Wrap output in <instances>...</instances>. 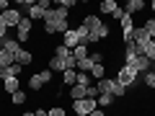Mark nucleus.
I'll use <instances>...</instances> for the list:
<instances>
[{"mask_svg":"<svg viewBox=\"0 0 155 116\" xmlns=\"http://www.w3.org/2000/svg\"><path fill=\"white\" fill-rule=\"evenodd\" d=\"M16 5H18V11H21V8H31V5H34V0H18Z\"/></svg>","mask_w":155,"mask_h":116,"instance_id":"33","label":"nucleus"},{"mask_svg":"<svg viewBox=\"0 0 155 116\" xmlns=\"http://www.w3.org/2000/svg\"><path fill=\"white\" fill-rule=\"evenodd\" d=\"M88 54H91V49H88V44H78L75 49H72V57H75L78 62H80V60H85V57H88Z\"/></svg>","mask_w":155,"mask_h":116,"instance_id":"19","label":"nucleus"},{"mask_svg":"<svg viewBox=\"0 0 155 116\" xmlns=\"http://www.w3.org/2000/svg\"><path fill=\"white\" fill-rule=\"evenodd\" d=\"M75 31H78V39H80V44H88V28H85V26H78Z\"/></svg>","mask_w":155,"mask_h":116,"instance_id":"29","label":"nucleus"},{"mask_svg":"<svg viewBox=\"0 0 155 116\" xmlns=\"http://www.w3.org/2000/svg\"><path fill=\"white\" fill-rule=\"evenodd\" d=\"M0 52H3V44H0Z\"/></svg>","mask_w":155,"mask_h":116,"instance_id":"42","label":"nucleus"},{"mask_svg":"<svg viewBox=\"0 0 155 116\" xmlns=\"http://www.w3.org/2000/svg\"><path fill=\"white\" fill-rule=\"evenodd\" d=\"M106 36H109V26L101 21L98 26H93L88 31V44H93V41H98V39H106Z\"/></svg>","mask_w":155,"mask_h":116,"instance_id":"8","label":"nucleus"},{"mask_svg":"<svg viewBox=\"0 0 155 116\" xmlns=\"http://www.w3.org/2000/svg\"><path fill=\"white\" fill-rule=\"evenodd\" d=\"M124 65H127L129 70H134L137 75H147L150 67H153V62H150L145 54H137V57H129V60H124Z\"/></svg>","mask_w":155,"mask_h":116,"instance_id":"2","label":"nucleus"},{"mask_svg":"<svg viewBox=\"0 0 155 116\" xmlns=\"http://www.w3.org/2000/svg\"><path fill=\"white\" fill-rule=\"evenodd\" d=\"M116 8H119V5H116L114 0H104V3L98 5V11H101V13H114Z\"/></svg>","mask_w":155,"mask_h":116,"instance_id":"23","label":"nucleus"},{"mask_svg":"<svg viewBox=\"0 0 155 116\" xmlns=\"http://www.w3.org/2000/svg\"><path fill=\"white\" fill-rule=\"evenodd\" d=\"M62 44H65L67 49H75V47L80 44V39H78V31H75V28H70L67 34H62Z\"/></svg>","mask_w":155,"mask_h":116,"instance_id":"10","label":"nucleus"},{"mask_svg":"<svg viewBox=\"0 0 155 116\" xmlns=\"http://www.w3.org/2000/svg\"><path fill=\"white\" fill-rule=\"evenodd\" d=\"M8 8H11V3H8V0H0V13H5Z\"/></svg>","mask_w":155,"mask_h":116,"instance_id":"37","label":"nucleus"},{"mask_svg":"<svg viewBox=\"0 0 155 116\" xmlns=\"http://www.w3.org/2000/svg\"><path fill=\"white\" fill-rule=\"evenodd\" d=\"M0 44H3V49H5V52H11V54H16V52L21 49V41H18V39H13V36H5Z\"/></svg>","mask_w":155,"mask_h":116,"instance_id":"11","label":"nucleus"},{"mask_svg":"<svg viewBox=\"0 0 155 116\" xmlns=\"http://www.w3.org/2000/svg\"><path fill=\"white\" fill-rule=\"evenodd\" d=\"M142 83L147 85V88L155 90V72H147V75H142Z\"/></svg>","mask_w":155,"mask_h":116,"instance_id":"31","label":"nucleus"},{"mask_svg":"<svg viewBox=\"0 0 155 116\" xmlns=\"http://www.w3.org/2000/svg\"><path fill=\"white\" fill-rule=\"evenodd\" d=\"M0 21L5 23L8 28H16L18 23L23 21V16H21V11H18V8H8L5 13H0Z\"/></svg>","mask_w":155,"mask_h":116,"instance_id":"7","label":"nucleus"},{"mask_svg":"<svg viewBox=\"0 0 155 116\" xmlns=\"http://www.w3.org/2000/svg\"><path fill=\"white\" fill-rule=\"evenodd\" d=\"M91 116H106V111H101V108H96V111H91Z\"/></svg>","mask_w":155,"mask_h":116,"instance_id":"39","label":"nucleus"},{"mask_svg":"<svg viewBox=\"0 0 155 116\" xmlns=\"http://www.w3.org/2000/svg\"><path fill=\"white\" fill-rule=\"evenodd\" d=\"M78 85H85V88H91V75H88V72H78Z\"/></svg>","mask_w":155,"mask_h":116,"instance_id":"30","label":"nucleus"},{"mask_svg":"<svg viewBox=\"0 0 155 116\" xmlns=\"http://www.w3.org/2000/svg\"><path fill=\"white\" fill-rule=\"evenodd\" d=\"M67 60H70V57H67ZM67 60H60V57H52V60H49V67H47V70H52V72H54V70L65 72V70H67Z\"/></svg>","mask_w":155,"mask_h":116,"instance_id":"15","label":"nucleus"},{"mask_svg":"<svg viewBox=\"0 0 155 116\" xmlns=\"http://www.w3.org/2000/svg\"><path fill=\"white\" fill-rule=\"evenodd\" d=\"M70 98H72V101H83V98H88V88L75 83V85L70 88Z\"/></svg>","mask_w":155,"mask_h":116,"instance_id":"12","label":"nucleus"},{"mask_svg":"<svg viewBox=\"0 0 155 116\" xmlns=\"http://www.w3.org/2000/svg\"><path fill=\"white\" fill-rule=\"evenodd\" d=\"M21 70H23V67L16 62V65L5 67V70H0V80H8V77H18V75H21Z\"/></svg>","mask_w":155,"mask_h":116,"instance_id":"13","label":"nucleus"},{"mask_svg":"<svg viewBox=\"0 0 155 116\" xmlns=\"http://www.w3.org/2000/svg\"><path fill=\"white\" fill-rule=\"evenodd\" d=\"M11 101H13V106H23V103H26V93H23V90H18V93L11 95Z\"/></svg>","mask_w":155,"mask_h":116,"instance_id":"27","label":"nucleus"},{"mask_svg":"<svg viewBox=\"0 0 155 116\" xmlns=\"http://www.w3.org/2000/svg\"><path fill=\"white\" fill-rule=\"evenodd\" d=\"M96 88H98V93H109V95H114V98H122V95L127 93V88H122L114 77H104V80H98Z\"/></svg>","mask_w":155,"mask_h":116,"instance_id":"1","label":"nucleus"},{"mask_svg":"<svg viewBox=\"0 0 155 116\" xmlns=\"http://www.w3.org/2000/svg\"><path fill=\"white\" fill-rule=\"evenodd\" d=\"M57 5H62V8H72V5H75V0H60Z\"/></svg>","mask_w":155,"mask_h":116,"instance_id":"36","label":"nucleus"},{"mask_svg":"<svg viewBox=\"0 0 155 116\" xmlns=\"http://www.w3.org/2000/svg\"><path fill=\"white\" fill-rule=\"evenodd\" d=\"M114 80H116L119 85H122V88H129V85H134V83H137V72H134V70H129L127 65H122V67H119V75H116Z\"/></svg>","mask_w":155,"mask_h":116,"instance_id":"4","label":"nucleus"},{"mask_svg":"<svg viewBox=\"0 0 155 116\" xmlns=\"http://www.w3.org/2000/svg\"><path fill=\"white\" fill-rule=\"evenodd\" d=\"M3 88L13 95V93H18V90H21V83H18V77H8V80H3Z\"/></svg>","mask_w":155,"mask_h":116,"instance_id":"16","label":"nucleus"},{"mask_svg":"<svg viewBox=\"0 0 155 116\" xmlns=\"http://www.w3.org/2000/svg\"><path fill=\"white\" fill-rule=\"evenodd\" d=\"M23 116H36V114H34V111H23Z\"/></svg>","mask_w":155,"mask_h":116,"instance_id":"40","label":"nucleus"},{"mask_svg":"<svg viewBox=\"0 0 155 116\" xmlns=\"http://www.w3.org/2000/svg\"><path fill=\"white\" fill-rule=\"evenodd\" d=\"M47 11H49V0H34V5L28 8V18L31 21H44V16H47Z\"/></svg>","mask_w":155,"mask_h":116,"instance_id":"5","label":"nucleus"},{"mask_svg":"<svg viewBox=\"0 0 155 116\" xmlns=\"http://www.w3.org/2000/svg\"><path fill=\"white\" fill-rule=\"evenodd\" d=\"M0 70H3V67H0Z\"/></svg>","mask_w":155,"mask_h":116,"instance_id":"43","label":"nucleus"},{"mask_svg":"<svg viewBox=\"0 0 155 116\" xmlns=\"http://www.w3.org/2000/svg\"><path fill=\"white\" fill-rule=\"evenodd\" d=\"M28 36H31V18H23V21L16 26V39L18 41H26Z\"/></svg>","mask_w":155,"mask_h":116,"instance_id":"9","label":"nucleus"},{"mask_svg":"<svg viewBox=\"0 0 155 116\" xmlns=\"http://www.w3.org/2000/svg\"><path fill=\"white\" fill-rule=\"evenodd\" d=\"M91 77H96V83L106 77V67H104V62H101V65H93V70H91Z\"/></svg>","mask_w":155,"mask_h":116,"instance_id":"22","label":"nucleus"},{"mask_svg":"<svg viewBox=\"0 0 155 116\" xmlns=\"http://www.w3.org/2000/svg\"><path fill=\"white\" fill-rule=\"evenodd\" d=\"M78 72H88L91 75V70H93V60H91V57H85V60H80L78 62V67H75Z\"/></svg>","mask_w":155,"mask_h":116,"instance_id":"21","label":"nucleus"},{"mask_svg":"<svg viewBox=\"0 0 155 116\" xmlns=\"http://www.w3.org/2000/svg\"><path fill=\"white\" fill-rule=\"evenodd\" d=\"M34 114H36V116H49V111H44V108H36Z\"/></svg>","mask_w":155,"mask_h":116,"instance_id":"38","label":"nucleus"},{"mask_svg":"<svg viewBox=\"0 0 155 116\" xmlns=\"http://www.w3.org/2000/svg\"><path fill=\"white\" fill-rule=\"evenodd\" d=\"M8 36V26H5V23H3V21H0V41H3V39H5Z\"/></svg>","mask_w":155,"mask_h":116,"instance_id":"35","label":"nucleus"},{"mask_svg":"<svg viewBox=\"0 0 155 116\" xmlns=\"http://www.w3.org/2000/svg\"><path fill=\"white\" fill-rule=\"evenodd\" d=\"M62 83L65 85H75L78 83V70H65L62 72Z\"/></svg>","mask_w":155,"mask_h":116,"instance_id":"20","label":"nucleus"},{"mask_svg":"<svg viewBox=\"0 0 155 116\" xmlns=\"http://www.w3.org/2000/svg\"><path fill=\"white\" fill-rule=\"evenodd\" d=\"M98 108V103H96L93 98H83V101H72V111H75V116H91V111Z\"/></svg>","mask_w":155,"mask_h":116,"instance_id":"3","label":"nucleus"},{"mask_svg":"<svg viewBox=\"0 0 155 116\" xmlns=\"http://www.w3.org/2000/svg\"><path fill=\"white\" fill-rule=\"evenodd\" d=\"M140 11H145L142 0H129L127 5H124V13H127V16H134V13H140Z\"/></svg>","mask_w":155,"mask_h":116,"instance_id":"14","label":"nucleus"},{"mask_svg":"<svg viewBox=\"0 0 155 116\" xmlns=\"http://www.w3.org/2000/svg\"><path fill=\"white\" fill-rule=\"evenodd\" d=\"M111 16H114V18H116V21H122V18H124V16H127V13H124V8H116V11H114V13H111Z\"/></svg>","mask_w":155,"mask_h":116,"instance_id":"34","label":"nucleus"},{"mask_svg":"<svg viewBox=\"0 0 155 116\" xmlns=\"http://www.w3.org/2000/svg\"><path fill=\"white\" fill-rule=\"evenodd\" d=\"M52 80V70H41V72H34L31 77H28V88L31 90H39L41 85H47Z\"/></svg>","mask_w":155,"mask_h":116,"instance_id":"6","label":"nucleus"},{"mask_svg":"<svg viewBox=\"0 0 155 116\" xmlns=\"http://www.w3.org/2000/svg\"><path fill=\"white\" fill-rule=\"evenodd\" d=\"M44 31L47 34H57V21L54 18H44Z\"/></svg>","mask_w":155,"mask_h":116,"instance_id":"28","label":"nucleus"},{"mask_svg":"<svg viewBox=\"0 0 155 116\" xmlns=\"http://www.w3.org/2000/svg\"><path fill=\"white\" fill-rule=\"evenodd\" d=\"M98 23H101V18H98V16H85V18H83V26L88 28V31H91L93 26H98Z\"/></svg>","mask_w":155,"mask_h":116,"instance_id":"26","label":"nucleus"},{"mask_svg":"<svg viewBox=\"0 0 155 116\" xmlns=\"http://www.w3.org/2000/svg\"><path fill=\"white\" fill-rule=\"evenodd\" d=\"M49 116H65V108L62 106H54V108H49Z\"/></svg>","mask_w":155,"mask_h":116,"instance_id":"32","label":"nucleus"},{"mask_svg":"<svg viewBox=\"0 0 155 116\" xmlns=\"http://www.w3.org/2000/svg\"><path fill=\"white\" fill-rule=\"evenodd\" d=\"M150 8H153V11H155V0H153V3H150Z\"/></svg>","mask_w":155,"mask_h":116,"instance_id":"41","label":"nucleus"},{"mask_svg":"<svg viewBox=\"0 0 155 116\" xmlns=\"http://www.w3.org/2000/svg\"><path fill=\"white\" fill-rule=\"evenodd\" d=\"M96 103H98V108H106V106H111V103H114V95H109V93H101Z\"/></svg>","mask_w":155,"mask_h":116,"instance_id":"24","label":"nucleus"},{"mask_svg":"<svg viewBox=\"0 0 155 116\" xmlns=\"http://www.w3.org/2000/svg\"><path fill=\"white\" fill-rule=\"evenodd\" d=\"M11 65H16V54H11V52H0V67L5 70V67H11Z\"/></svg>","mask_w":155,"mask_h":116,"instance_id":"18","label":"nucleus"},{"mask_svg":"<svg viewBox=\"0 0 155 116\" xmlns=\"http://www.w3.org/2000/svg\"><path fill=\"white\" fill-rule=\"evenodd\" d=\"M31 60H34V57H31V52H26V49H18V52H16V62H18L21 67L31 65Z\"/></svg>","mask_w":155,"mask_h":116,"instance_id":"17","label":"nucleus"},{"mask_svg":"<svg viewBox=\"0 0 155 116\" xmlns=\"http://www.w3.org/2000/svg\"><path fill=\"white\" fill-rule=\"evenodd\" d=\"M54 57H60V60H67V57H72V49H67L65 44H60L54 49Z\"/></svg>","mask_w":155,"mask_h":116,"instance_id":"25","label":"nucleus"}]
</instances>
